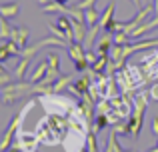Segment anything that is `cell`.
Instances as JSON below:
<instances>
[{"instance_id": "obj_1", "label": "cell", "mask_w": 158, "mask_h": 152, "mask_svg": "<svg viewBox=\"0 0 158 152\" xmlns=\"http://www.w3.org/2000/svg\"><path fill=\"white\" fill-rule=\"evenodd\" d=\"M34 92V84L32 82H22V80H16L10 82L8 86H4L2 92H0V100H2L4 106H12L14 102H18L20 98H24L26 94Z\"/></svg>"}, {"instance_id": "obj_2", "label": "cell", "mask_w": 158, "mask_h": 152, "mask_svg": "<svg viewBox=\"0 0 158 152\" xmlns=\"http://www.w3.org/2000/svg\"><path fill=\"white\" fill-rule=\"evenodd\" d=\"M146 108H148V96H146V92H140L138 96H136V100H134V108H132L130 118H128V122H130V130H132V138H134V140L140 136Z\"/></svg>"}, {"instance_id": "obj_3", "label": "cell", "mask_w": 158, "mask_h": 152, "mask_svg": "<svg viewBox=\"0 0 158 152\" xmlns=\"http://www.w3.org/2000/svg\"><path fill=\"white\" fill-rule=\"evenodd\" d=\"M90 84H92V78H90V74L86 72L82 78H78V80H74L72 82V86H70V92L74 94V96H78V98H82V94H86L90 90Z\"/></svg>"}, {"instance_id": "obj_4", "label": "cell", "mask_w": 158, "mask_h": 152, "mask_svg": "<svg viewBox=\"0 0 158 152\" xmlns=\"http://www.w3.org/2000/svg\"><path fill=\"white\" fill-rule=\"evenodd\" d=\"M16 128H18V118L14 116V120L10 122V126L0 138V152H8V148L12 146V138H16Z\"/></svg>"}, {"instance_id": "obj_5", "label": "cell", "mask_w": 158, "mask_h": 152, "mask_svg": "<svg viewBox=\"0 0 158 152\" xmlns=\"http://www.w3.org/2000/svg\"><path fill=\"white\" fill-rule=\"evenodd\" d=\"M20 46L16 42H12L10 38L6 40V42H2V46H0V62H4V60H8L10 56H18L20 54Z\"/></svg>"}, {"instance_id": "obj_6", "label": "cell", "mask_w": 158, "mask_h": 152, "mask_svg": "<svg viewBox=\"0 0 158 152\" xmlns=\"http://www.w3.org/2000/svg\"><path fill=\"white\" fill-rule=\"evenodd\" d=\"M10 40L16 42L20 46V50L26 48V42H28V28L26 26H18V28H12V34H10Z\"/></svg>"}, {"instance_id": "obj_7", "label": "cell", "mask_w": 158, "mask_h": 152, "mask_svg": "<svg viewBox=\"0 0 158 152\" xmlns=\"http://www.w3.org/2000/svg\"><path fill=\"white\" fill-rule=\"evenodd\" d=\"M156 26H158V14L150 20V22H144V24H140V26L136 28V30H132V32H130V38H132V40H134V38H140V36H144L146 32L154 30Z\"/></svg>"}, {"instance_id": "obj_8", "label": "cell", "mask_w": 158, "mask_h": 152, "mask_svg": "<svg viewBox=\"0 0 158 152\" xmlns=\"http://www.w3.org/2000/svg\"><path fill=\"white\" fill-rule=\"evenodd\" d=\"M68 56L72 58V62H78V60H84L86 58V50L80 42H70L68 46Z\"/></svg>"}, {"instance_id": "obj_9", "label": "cell", "mask_w": 158, "mask_h": 152, "mask_svg": "<svg viewBox=\"0 0 158 152\" xmlns=\"http://www.w3.org/2000/svg\"><path fill=\"white\" fill-rule=\"evenodd\" d=\"M46 72H48V60H42V62H40L38 66L32 70L30 82H32V84H38V82H42V78L46 76Z\"/></svg>"}, {"instance_id": "obj_10", "label": "cell", "mask_w": 158, "mask_h": 152, "mask_svg": "<svg viewBox=\"0 0 158 152\" xmlns=\"http://www.w3.org/2000/svg\"><path fill=\"white\" fill-rule=\"evenodd\" d=\"M20 12V6L18 2H8V4H0V16L2 18H14V16H18Z\"/></svg>"}, {"instance_id": "obj_11", "label": "cell", "mask_w": 158, "mask_h": 152, "mask_svg": "<svg viewBox=\"0 0 158 152\" xmlns=\"http://www.w3.org/2000/svg\"><path fill=\"white\" fill-rule=\"evenodd\" d=\"M112 44H114V34H106L104 38L98 42V46H96V54L98 56H104L110 52V48H112Z\"/></svg>"}, {"instance_id": "obj_12", "label": "cell", "mask_w": 158, "mask_h": 152, "mask_svg": "<svg viewBox=\"0 0 158 152\" xmlns=\"http://www.w3.org/2000/svg\"><path fill=\"white\" fill-rule=\"evenodd\" d=\"M86 24L84 22H76V20H72V34H74V42H84L86 40Z\"/></svg>"}, {"instance_id": "obj_13", "label": "cell", "mask_w": 158, "mask_h": 152, "mask_svg": "<svg viewBox=\"0 0 158 152\" xmlns=\"http://www.w3.org/2000/svg\"><path fill=\"white\" fill-rule=\"evenodd\" d=\"M114 10H116V2H108V6H106L104 14H102V16H100V20H98V24H100L102 28H106L108 24L112 22V16H114Z\"/></svg>"}, {"instance_id": "obj_14", "label": "cell", "mask_w": 158, "mask_h": 152, "mask_svg": "<svg viewBox=\"0 0 158 152\" xmlns=\"http://www.w3.org/2000/svg\"><path fill=\"white\" fill-rule=\"evenodd\" d=\"M28 66H30V58H24L22 56V60H20V62L16 64V68H14V78L16 80H22L24 74H26V70H28Z\"/></svg>"}, {"instance_id": "obj_15", "label": "cell", "mask_w": 158, "mask_h": 152, "mask_svg": "<svg viewBox=\"0 0 158 152\" xmlns=\"http://www.w3.org/2000/svg\"><path fill=\"white\" fill-rule=\"evenodd\" d=\"M84 20H86V26H94V24H98V20H100L98 10L94 6L86 8V10H84Z\"/></svg>"}, {"instance_id": "obj_16", "label": "cell", "mask_w": 158, "mask_h": 152, "mask_svg": "<svg viewBox=\"0 0 158 152\" xmlns=\"http://www.w3.org/2000/svg\"><path fill=\"white\" fill-rule=\"evenodd\" d=\"M104 152H124L122 148H120V144H118V134L112 130L110 132V136H108V142H106V150Z\"/></svg>"}, {"instance_id": "obj_17", "label": "cell", "mask_w": 158, "mask_h": 152, "mask_svg": "<svg viewBox=\"0 0 158 152\" xmlns=\"http://www.w3.org/2000/svg\"><path fill=\"white\" fill-rule=\"evenodd\" d=\"M108 124H110V122H108V116H106V114H98V116L94 118V122H92V130L96 134H100Z\"/></svg>"}, {"instance_id": "obj_18", "label": "cell", "mask_w": 158, "mask_h": 152, "mask_svg": "<svg viewBox=\"0 0 158 152\" xmlns=\"http://www.w3.org/2000/svg\"><path fill=\"white\" fill-rule=\"evenodd\" d=\"M70 82H72V76H70V74H62V76L52 84V90H54V92H62L64 88H68Z\"/></svg>"}, {"instance_id": "obj_19", "label": "cell", "mask_w": 158, "mask_h": 152, "mask_svg": "<svg viewBox=\"0 0 158 152\" xmlns=\"http://www.w3.org/2000/svg\"><path fill=\"white\" fill-rule=\"evenodd\" d=\"M64 10V4L56 2V0H50V2L42 4V12L44 14H52V12H62Z\"/></svg>"}, {"instance_id": "obj_20", "label": "cell", "mask_w": 158, "mask_h": 152, "mask_svg": "<svg viewBox=\"0 0 158 152\" xmlns=\"http://www.w3.org/2000/svg\"><path fill=\"white\" fill-rule=\"evenodd\" d=\"M86 150L88 152H100L98 150V134L94 130H90L88 138H86Z\"/></svg>"}, {"instance_id": "obj_21", "label": "cell", "mask_w": 158, "mask_h": 152, "mask_svg": "<svg viewBox=\"0 0 158 152\" xmlns=\"http://www.w3.org/2000/svg\"><path fill=\"white\" fill-rule=\"evenodd\" d=\"M46 60H48V66H50V68L60 70V56H58L56 52H48V54H46Z\"/></svg>"}, {"instance_id": "obj_22", "label": "cell", "mask_w": 158, "mask_h": 152, "mask_svg": "<svg viewBox=\"0 0 158 152\" xmlns=\"http://www.w3.org/2000/svg\"><path fill=\"white\" fill-rule=\"evenodd\" d=\"M10 34H12L10 24L6 22V18H2V16H0V36H2V38H10Z\"/></svg>"}, {"instance_id": "obj_23", "label": "cell", "mask_w": 158, "mask_h": 152, "mask_svg": "<svg viewBox=\"0 0 158 152\" xmlns=\"http://www.w3.org/2000/svg\"><path fill=\"white\" fill-rule=\"evenodd\" d=\"M130 36L126 34V32H116L114 34V44H120V46H126V44H130Z\"/></svg>"}, {"instance_id": "obj_24", "label": "cell", "mask_w": 158, "mask_h": 152, "mask_svg": "<svg viewBox=\"0 0 158 152\" xmlns=\"http://www.w3.org/2000/svg\"><path fill=\"white\" fill-rule=\"evenodd\" d=\"M48 30H50L52 34L56 36V38H62V40H66V32H64V30H60V28H58L56 24H48Z\"/></svg>"}, {"instance_id": "obj_25", "label": "cell", "mask_w": 158, "mask_h": 152, "mask_svg": "<svg viewBox=\"0 0 158 152\" xmlns=\"http://www.w3.org/2000/svg\"><path fill=\"white\" fill-rule=\"evenodd\" d=\"M94 2H96V0H80V2H76L74 6H76L78 10H86V8L94 6Z\"/></svg>"}, {"instance_id": "obj_26", "label": "cell", "mask_w": 158, "mask_h": 152, "mask_svg": "<svg viewBox=\"0 0 158 152\" xmlns=\"http://www.w3.org/2000/svg\"><path fill=\"white\" fill-rule=\"evenodd\" d=\"M10 82H12V76L8 74V72H4V74H0V86H2V88H4V86H8Z\"/></svg>"}, {"instance_id": "obj_27", "label": "cell", "mask_w": 158, "mask_h": 152, "mask_svg": "<svg viewBox=\"0 0 158 152\" xmlns=\"http://www.w3.org/2000/svg\"><path fill=\"white\" fill-rule=\"evenodd\" d=\"M86 60H88V62H90V66H92V64L98 60V54H96L94 50H86Z\"/></svg>"}, {"instance_id": "obj_28", "label": "cell", "mask_w": 158, "mask_h": 152, "mask_svg": "<svg viewBox=\"0 0 158 152\" xmlns=\"http://www.w3.org/2000/svg\"><path fill=\"white\" fill-rule=\"evenodd\" d=\"M148 96H150L152 100H156V102H158V82H156L154 86H152L150 90H148Z\"/></svg>"}, {"instance_id": "obj_29", "label": "cell", "mask_w": 158, "mask_h": 152, "mask_svg": "<svg viewBox=\"0 0 158 152\" xmlns=\"http://www.w3.org/2000/svg\"><path fill=\"white\" fill-rule=\"evenodd\" d=\"M152 132H154V136H156V140H158V116L152 118Z\"/></svg>"}, {"instance_id": "obj_30", "label": "cell", "mask_w": 158, "mask_h": 152, "mask_svg": "<svg viewBox=\"0 0 158 152\" xmlns=\"http://www.w3.org/2000/svg\"><path fill=\"white\" fill-rule=\"evenodd\" d=\"M8 152H22V150H20V148H18V146H16V144H14V146H10V148H8Z\"/></svg>"}, {"instance_id": "obj_31", "label": "cell", "mask_w": 158, "mask_h": 152, "mask_svg": "<svg viewBox=\"0 0 158 152\" xmlns=\"http://www.w3.org/2000/svg\"><path fill=\"white\" fill-rule=\"evenodd\" d=\"M152 4H154V14H158V0H152Z\"/></svg>"}, {"instance_id": "obj_32", "label": "cell", "mask_w": 158, "mask_h": 152, "mask_svg": "<svg viewBox=\"0 0 158 152\" xmlns=\"http://www.w3.org/2000/svg\"><path fill=\"white\" fill-rule=\"evenodd\" d=\"M130 2H132V4H134V6H138V8H142V6H140V0H130Z\"/></svg>"}, {"instance_id": "obj_33", "label": "cell", "mask_w": 158, "mask_h": 152, "mask_svg": "<svg viewBox=\"0 0 158 152\" xmlns=\"http://www.w3.org/2000/svg\"><path fill=\"white\" fill-rule=\"evenodd\" d=\"M4 72H8V70H6V68L2 66V62H0V74H4Z\"/></svg>"}, {"instance_id": "obj_34", "label": "cell", "mask_w": 158, "mask_h": 152, "mask_svg": "<svg viewBox=\"0 0 158 152\" xmlns=\"http://www.w3.org/2000/svg\"><path fill=\"white\" fill-rule=\"evenodd\" d=\"M56 2H60V4H64V6H66V4H68V0H56Z\"/></svg>"}, {"instance_id": "obj_35", "label": "cell", "mask_w": 158, "mask_h": 152, "mask_svg": "<svg viewBox=\"0 0 158 152\" xmlns=\"http://www.w3.org/2000/svg\"><path fill=\"white\" fill-rule=\"evenodd\" d=\"M148 152H158V146H154V148H150Z\"/></svg>"}, {"instance_id": "obj_36", "label": "cell", "mask_w": 158, "mask_h": 152, "mask_svg": "<svg viewBox=\"0 0 158 152\" xmlns=\"http://www.w3.org/2000/svg\"><path fill=\"white\" fill-rule=\"evenodd\" d=\"M38 2H40V4H46V2H50V0H38Z\"/></svg>"}, {"instance_id": "obj_37", "label": "cell", "mask_w": 158, "mask_h": 152, "mask_svg": "<svg viewBox=\"0 0 158 152\" xmlns=\"http://www.w3.org/2000/svg\"><path fill=\"white\" fill-rule=\"evenodd\" d=\"M80 152H88V150H80Z\"/></svg>"}]
</instances>
